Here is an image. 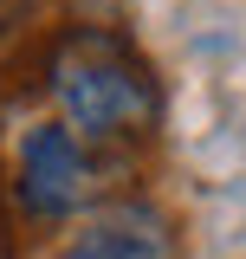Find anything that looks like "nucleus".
<instances>
[{"label": "nucleus", "instance_id": "nucleus-4", "mask_svg": "<svg viewBox=\"0 0 246 259\" xmlns=\"http://www.w3.org/2000/svg\"><path fill=\"white\" fill-rule=\"evenodd\" d=\"M26 7H32V0H0V39H7V32L26 20Z\"/></svg>", "mask_w": 246, "mask_h": 259}, {"label": "nucleus", "instance_id": "nucleus-3", "mask_svg": "<svg viewBox=\"0 0 246 259\" xmlns=\"http://www.w3.org/2000/svg\"><path fill=\"white\" fill-rule=\"evenodd\" d=\"M65 259H175V233L149 201H117L78 227Z\"/></svg>", "mask_w": 246, "mask_h": 259}, {"label": "nucleus", "instance_id": "nucleus-2", "mask_svg": "<svg viewBox=\"0 0 246 259\" xmlns=\"http://www.w3.org/2000/svg\"><path fill=\"white\" fill-rule=\"evenodd\" d=\"M85 194H91V156L78 149V136L65 123L26 130V143H20V201L46 221H65Z\"/></svg>", "mask_w": 246, "mask_h": 259}, {"label": "nucleus", "instance_id": "nucleus-1", "mask_svg": "<svg viewBox=\"0 0 246 259\" xmlns=\"http://www.w3.org/2000/svg\"><path fill=\"white\" fill-rule=\"evenodd\" d=\"M52 91H59L65 117L85 136H123L143 130L155 117V84L143 78V65H130L117 39L104 32H78L52 65Z\"/></svg>", "mask_w": 246, "mask_h": 259}]
</instances>
